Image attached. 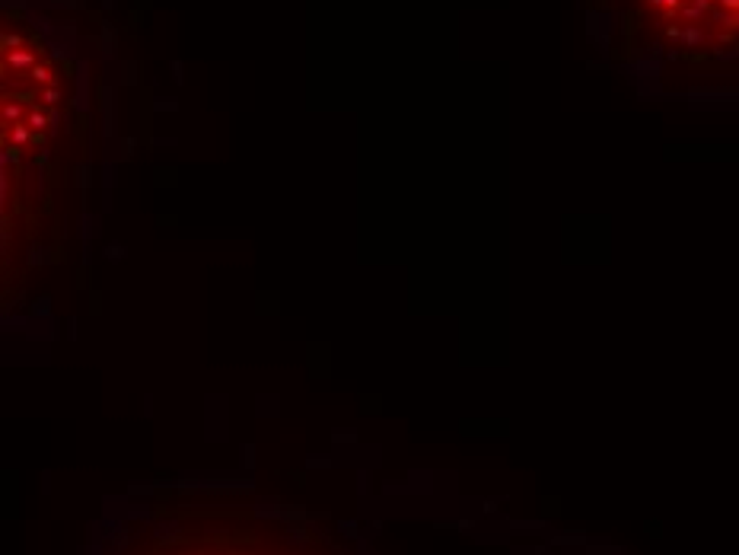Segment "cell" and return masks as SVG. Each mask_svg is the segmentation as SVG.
Segmentation results:
<instances>
[{
    "mask_svg": "<svg viewBox=\"0 0 739 555\" xmlns=\"http://www.w3.org/2000/svg\"><path fill=\"white\" fill-rule=\"evenodd\" d=\"M153 555H293V549L259 530H191L169 536Z\"/></svg>",
    "mask_w": 739,
    "mask_h": 555,
    "instance_id": "6da1fadb",
    "label": "cell"
}]
</instances>
